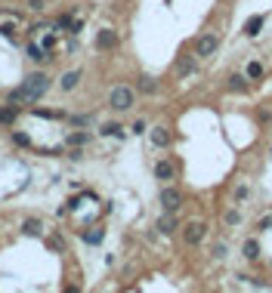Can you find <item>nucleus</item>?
<instances>
[{"label": "nucleus", "instance_id": "1", "mask_svg": "<svg viewBox=\"0 0 272 293\" xmlns=\"http://www.w3.org/2000/svg\"><path fill=\"white\" fill-rule=\"evenodd\" d=\"M108 105H112L115 111H130V108L136 105V93L121 83V87H115L112 93H108Z\"/></svg>", "mask_w": 272, "mask_h": 293}, {"label": "nucleus", "instance_id": "2", "mask_svg": "<svg viewBox=\"0 0 272 293\" xmlns=\"http://www.w3.org/2000/svg\"><path fill=\"white\" fill-rule=\"evenodd\" d=\"M25 90H28V96H31V102H37L40 96L47 93L50 90V77L44 71H37V74H28V77H25V83H22Z\"/></svg>", "mask_w": 272, "mask_h": 293}, {"label": "nucleus", "instance_id": "3", "mask_svg": "<svg viewBox=\"0 0 272 293\" xmlns=\"http://www.w3.org/2000/svg\"><path fill=\"white\" fill-rule=\"evenodd\" d=\"M204 238H207V222H201V219H195V222H189L183 229V241L189 247H198Z\"/></svg>", "mask_w": 272, "mask_h": 293}, {"label": "nucleus", "instance_id": "4", "mask_svg": "<svg viewBox=\"0 0 272 293\" xmlns=\"http://www.w3.org/2000/svg\"><path fill=\"white\" fill-rule=\"evenodd\" d=\"M217 46H220V37H217V34H201L198 40H195V56H198V59H207V56L217 53Z\"/></svg>", "mask_w": 272, "mask_h": 293}, {"label": "nucleus", "instance_id": "5", "mask_svg": "<svg viewBox=\"0 0 272 293\" xmlns=\"http://www.w3.org/2000/svg\"><path fill=\"white\" fill-rule=\"evenodd\" d=\"M161 207H164L167 213H176L183 207V191L173 188V185H167L164 191H161Z\"/></svg>", "mask_w": 272, "mask_h": 293}, {"label": "nucleus", "instance_id": "6", "mask_svg": "<svg viewBox=\"0 0 272 293\" xmlns=\"http://www.w3.org/2000/svg\"><path fill=\"white\" fill-rule=\"evenodd\" d=\"M115 46H118V31H112V28H102L99 34H96V49L108 53V49H115Z\"/></svg>", "mask_w": 272, "mask_h": 293}, {"label": "nucleus", "instance_id": "7", "mask_svg": "<svg viewBox=\"0 0 272 293\" xmlns=\"http://www.w3.org/2000/svg\"><path fill=\"white\" fill-rule=\"evenodd\" d=\"M149 139H152V145H155V148H167L173 136H170V130H167V127H152Z\"/></svg>", "mask_w": 272, "mask_h": 293}, {"label": "nucleus", "instance_id": "8", "mask_svg": "<svg viewBox=\"0 0 272 293\" xmlns=\"http://www.w3.org/2000/svg\"><path fill=\"white\" fill-rule=\"evenodd\" d=\"M176 229H180V219H176V213H167V210H164V216L158 219V231H161V234H173Z\"/></svg>", "mask_w": 272, "mask_h": 293}, {"label": "nucleus", "instance_id": "9", "mask_svg": "<svg viewBox=\"0 0 272 293\" xmlns=\"http://www.w3.org/2000/svg\"><path fill=\"white\" fill-rule=\"evenodd\" d=\"M155 179H161V182L176 179V167L170 164V161H158V164H155Z\"/></svg>", "mask_w": 272, "mask_h": 293}, {"label": "nucleus", "instance_id": "10", "mask_svg": "<svg viewBox=\"0 0 272 293\" xmlns=\"http://www.w3.org/2000/svg\"><path fill=\"white\" fill-rule=\"evenodd\" d=\"M195 74V59L192 56H180L176 59V77H192Z\"/></svg>", "mask_w": 272, "mask_h": 293}, {"label": "nucleus", "instance_id": "11", "mask_svg": "<svg viewBox=\"0 0 272 293\" xmlns=\"http://www.w3.org/2000/svg\"><path fill=\"white\" fill-rule=\"evenodd\" d=\"M78 80H81V71H65L62 80H59V87H62L65 93H71V90L78 87Z\"/></svg>", "mask_w": 272, "mask_h": 293}, {"label": "nucleus", "instance_id": "12", "mask_svg": "<svg viewBox=\"0 0 272 293\" xmlns=\"http://www.w3.org/2000/svg\"><path fill=\"white\" fill-rule=\"evenodd\" d=\"M16 117H19V105H3L0 108V123H6V127H10V123H16Z\"/></svg>", "mask_w": 272, "mask_h": 293}, {"label": "nucleus", "instance_id": "13", "mask_svg": "<svg viewBox=\"0 0 272 293\" xmlns=\"http://www.w3.org/2000/svg\"><path fill=\"white\" fill-rule=\"evenodd\" d=\"M263 22H266L263 15H254V19H248V22H244V34H248V37H257L260 28H263Z\"/></svg>", "mask_w": 272, "mask_h": 293}, {"label": "nucleus", "instance_id": "14", "mask_svg": "<svg viewBox=\"0 0 272 293\" xmlns=\"http://www.w3.org/2000/svg\"><path fill=\"white\" fill-rule=\"evenodd\" d=\"M248 87H251V83H248L244 74H232V77H229V90H232V93H244Z\"/></svg>", "mask_w": 272, "mask_h": 293}, {"label": "nucleus", "instance_id": "15", "mask_svg": "<svg viewBox=\"0 0 272 293\" xmlns=\"http://www.w3.org/2000/svg\"><path fill=\"white\" fill-rule=\"evenodd\" d=\"M136 90L139 93H146V96H152L158 90V83H155V77H139V83H136Z\"/></svg>", "mask_w": 272, "mask_h": 293}, {"label": "nucleus", "instance_id": "16", "mask_svg": "<svg viewBox=\"0 0 272 293\" xmlns=\"http://www.w3.org/2000/svg\"><path fill=\"white\" fill-rule=\"evenodd\" d=\"M10 102H13V105H19V102H31L28 90H25V87H16V90H10Z\"/></svg>", "mask_w": 272, "mask_h": 293}, {"label": "nucleus", "instance_id": "17", "mask_svg": "<svg viewBox=\"0 0 272 293\" xmlns=\"http://www.w3.org/2000/svg\"><path fill=\"white\" fill-rule=\"evenodd\" d=\"M244 77H248V80H260V77H263V65H260V62H248Z\"/></svg>", "mask_w": 272, "mask_h": 293}, {"label": "nucleus", "instance_id": "18", "mask_svg": "<svg viewBox=\"0 0 272 293\" xmlns=\"http://www.w3.org/2000/svg\"><path fill=\"white\" fill-rule=\"evenodd\" d=\"M241 253H244V259H257L260 256V244H257V241H244Z\"/></svg>", "mask_w": 272, "mask_h": 293}, {"label": "nucleus", "instance_id": "19", "mask_svg": "<svg viewBox=\"0 0 272 293\" xmlns=\"http://www.w3.org/2000/svg\"><path fill=\"white\" fill-rule=\"evenodd\" d=\"M87 142H90L87 133H71V136H68V145L71 148H81V145H87Z\"/></svg>", "mask_w": 272, "mask_h": 293}, {"label": "nucleus", "instance_id": "20", "mask_svg": "<svg viewBox=\"0 0 272 293\" xmlns=\"http://www.w3.org/2000/svg\"><path fill=\"white\" fill-rule=\"evenodd\" d=\"M102 136H118V139H124V127H118V123H105V127H102Z\"/></svg>", "mask_w": 272, "mask_h": 293}, {"label": "nucleus", "instance_id": "21", "mask_svg": "<svg viewBox=\"0 0 272 293\" xmlns=\"http://www.w3.org/2000/svg\"><path fill=\"white\" fill-rule=\"evenodd\" d=\"M102 238H105V231H102V229H93V231H84V241H87V244H99Z\"/></svg>", "mask_w": 272, "mask_h": 293}, {"label": "nucleus", "instance_id": "22", "mask_svg": "<svg viewBox=\"0 0 272 293\" xmlns=\"http://www.w3.org/2000/svg\"><path fill=\"white\" fill-rule=\"evenodd\" d=\"M22 231H25V234H40V222H37V219H25Z\"/></svg>", "mask_w": 272, "mask_h": 293}, {"label": "nucleus", "instance_id": "23", "mask_svg": "<svg viewBox=\"0 0 272 293\" xmlns=\"http://www.w3.org/2000/svg\"><path fill=\"white\" fill-rule=\"evenodd\" d=\"M13 142H16V145H22V148H28V145H31V136H28V133H19V130H16V133H13Z\"/></svg>", "mask_w": 272, "mask_h": 293}, {"label": "nucleus", "instance_id": "24", "mask_svg": "<svg viewBox=\"0 0 272 293\" xmlns=\"http://www.w3.org/2000/svg\"><path fill=\"white\" fill-rule=\"evenodd\" d=\"M31 114H37V117H62V111H47V108H31Z\"/></svg>", "mask_w": 272, "mask_h": 293}, {"label": "nucleus", "instance_id": "25", "mask_svg": "<svg viewBox=\"0 0 272 293\" xmlns=\"http://www.w3.org/2000/svg\"><path fill=\"white\" fill-rule=\"evenodd\" d=\"M248 195H251V188H248V185H238V188H235V200H238V204H241V200L248 198Z\"/></svg>", "mask_w": 272, "mask_h": 293}, {"label": "nucleus", "instance_id": "26", "mask_svg": "<svg viewBox=\"0 0 272 293\" xmlns=\"http://www.w3.org/2000/svg\"><path fill=\"white\" fill-rule=\"evenodd\" d=\"M149 127H146V121H136L133 127H130V133H136V136H142V133H146Z\"/></svg>", "mask_w": 272, "mask_h": 293}, {"label": "nucleus", "instance_id": "27", "mask_svg": "<svg viewBox=\"0 0 272 293\" xmlns=\"http://www.w3.org/2000/svg\"><path fill=\"white\" fill-rule=\"evenodd\" d=\"M226 222H229V225H238V222H241V216H238V210H229V213H226Z\"/></svg>", "mask_w": 272, "mask_h": 293}, {"label": "nucleus", "instance_id": "28", "mask_svg": "<svg viewBox=\"0 0 272 293\" xmlns=\"http://www.w3.org/2000/svg\"><path fill=\"white\" fill-rule=\"evenodd\" d=\"M53 46H56V37H53V34H47V37H44V53H50Z\"/></svg>", "mask_w": 272, "mask_h": 293}, {"label": "nucleus", "instance_id": "29", "mask_svg": "<svg viewBox=\"0 0 272 293\" xmlns=\"http://www.w3.org/2000/svg\"><path fill=\"white\" fill-rule=\"evenodd\" d=\"M28 6H31L34 13H40V10H44V0H28Z\"/></svg>", "mask_w": 272, "mask_h": 293}, {"label": "nucleus", "instance_id": "30", "mask_svg": "<svg viewBox=\"0 0 272 293\" xmlns=\"http://www.w3.org/2000/svg\"><path fill=\"white\" fill-rule=\"evenodd\" d=\"M226 253H229L226 244H217V247H214V256H226Z\"/></svg>", "mask_w": 272, "mask_h": 293}]
</instances>
